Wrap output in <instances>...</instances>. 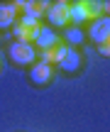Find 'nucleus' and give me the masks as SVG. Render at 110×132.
I'll use <instances>...</instances> for the list:
<instances>
[{
    "label": "nucleus",
    "mask_w": 110,
    "mask_h": 132,
    "mask_svg": "<svg viewBox=\"0 0 110 132\" xmlns=\"http://www.w3.org/2000/svg\"><path fill=\"white\" fill-rule=\"evenodd\" d=\"M7 56H10V61L17 64V66H32L34 59H37V49L29 42H12L10 49H7Z\"/></svg>",
    "instance_id": "1"
},
{
    "label": "nucleus",
    "mask_w": 110,
    "mask_h": 132,
    "mask_svg": "<svg viewBox=\"0 0 110 132\" xmlns=\"http://www.w3.org/2000/svg\"><path fill=\"white\" fill-rule=\"evenodd\" d=\"M88 39H91V42H96L98 47L108 44V39H110V17H108V15H100V17H96V20L91 22Z\"/></svg>",
    "instance_id": "2"
},
{
    "label": "nucleus",
    "mask_w": 110,
    "mask_h": 132,
    "mask_svg": "<svg viewBox=\"0 0 110 132\" xmlns=\"http://www.w3.org/2000/svg\"><path fill=\"white\" fill-rule=\"evenodd\" d=\"M59 44H61L59 34L54 32L52 27H44V24H39V32H37V37H34L32 47H34V49H42V52H52V49H56Z\"/></svg>",
    "instance_id": "3"
},
{
    "label": "nucleus",
    "mask_w": 110,
    "mask_h": 132,
    "mask_svg": "<svg viewBox=\"0 0 110 132\" xmlns=\"http://www.w3.org/2000/svg\"><path fill=\"white\" fill-rule=\"evenodd\" d=\"M47 20L54 24V27H66L69 24V3L64 0H56V3L47 5Z\"/></svg>",
    "instance_id": "4"
},
{
    "label": "nucleus",
    "mask_w": 110,
    "mask_h": 132,
    "mask_svg": "<svg viewBox=\"0 0 110 132\" xmlns=\"http://www.w3.org/2000/svg\"><path fill=\"white\" fill-rule=\"evenodd\" d=\"M81 64H83L81 52H78V49H71V47H69V52L61 56V61H56V69H61L64 73H76V71L81 69Z\"/></svg>",
    "instance_id": "5"
},
{
    "label": "nucleus",
    "mask_w": 110,
    "mask_h": 132,
    "mask_svg": "<svg viewBox=\"0 0 110 132\" xmlns=\"http://www.w3.org/2000/svg\"><path fill=\"white\" fill-rule=\"evenodd\" d=\"M52 73L54 69L49 64H32V71H29V81H32L34 86H47L49 81H52Z\"/></svg>",
    "instance_id": "6"
},
{
    "label": "nucleus",
    "mask_w": 110,
    "mask_h": 132,
    "mask_svg": "<svg viewBox=\"0 0 110 132\" xmlns=\"http://www.w3.org/2000/svg\"><path fill=\"white\" fill-rule=\"evenodd\" d=\"M86 20H91L88 17V5L86 3H69V22H73L78 27V24H83Z\"/></svg>",
    "instance_id": "7"
},
{
    "label": "nucleus",
    "mask_w": 110,
    "mask_h": 132,
    "mask_svg": "<svg viewBox=\"0 0 110 132\" xmlns=\"http://www.w3.org/2000/svg\"><path fill=\"white\" fill-rule=\"evenodd\" d=\"M17 22V7L15 3H0V29H7Z\"/></svg>",
    "instance_id": "8"
},
{
    "label": "nucleus",
    "mask_w": 110,
    "mask_h": 132,
    "mask_svg": "<svg viewBox=\"0 0 110 132\" xmlns=\"http://www.w3.org/2000/svg\"><path fill=\"white\" fill-rule=\"evenodd\" d=\"M15 7H17V10L22 7L24 15L32 17V20H37V22H39V17L47 12V3H15Z\"/></svg>",
    "instance_id": "9"
},
{
    "label": "nucleus",
    "mask_w": 110,
    "mask_h": 132,
    "mask_svg": "<svg viewBox=\"0 0 110 132\" xmlns=\"http://www.w3.org/2000/svg\"><path fill=\"white\" fill-rule=\"evenodd\" d=\"M64 39H66V42L71 44V49H73V47H78V44H83L86 34H83L81 27H71V29H66V32H64ZM69 44H66V47H69Z\"/></svg>",
    "instance_id": "10"
},
{
    "label": "nucleus",
    "mask_w": 110,
    "mask_h": 132,
    "mask_svg": "<svg viewBox=\"0 0 110 132\" xmlns=\"http://www.w3.org/2000/svg\"><path fill=\"white\" fill-rule=\"evenodd\" d=\"M17 22H20V24H27V27H34V24H39L37 20H32V17H27V15H22V17H20Z\"/></svg>",
    "instance_id": "11"
},
{
    "label": "nucleus",
    "mask_w": 110,
    "mask_h": 132,
    "mask_svg": "<svg viewBox=\"0 0 110 132\" xmlns=\"http://www.w3.org/2000/svg\"><path fill=\"white\" fill-rule=\"evenodd\" d=\"M98 52H100V56H108V54H110V47H108V44H103V47H98Z\"/></svg>",
    "instance_id": "12"
}]
</instances>
